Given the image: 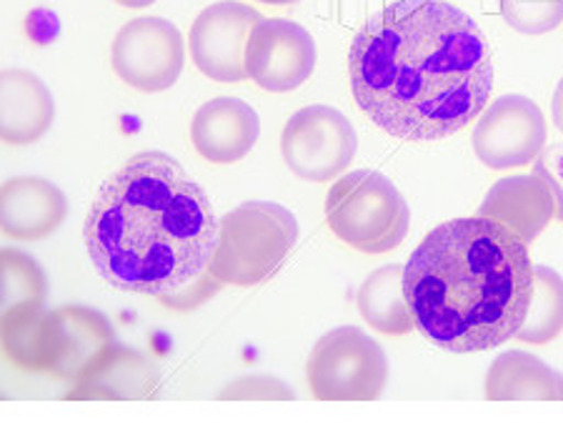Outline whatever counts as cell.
Masks as SVG:
<instances>
[{
    "label": "cell",
    "instance_id": "obj_1",
    "mask_svg": "<svg viewBox=\"0 0 563 446\" xmlns=\"http://www.w3.org/2000/svg\"><path fill=\"white\" fill-rule=\"evenodd\" d=\"M349 76L358 111L406 143L466 129L494 90L484 31L446 0H396L371 15L351 43Z\"/></svg>",
    "mask_w": 563,
    "mask_h": 446
},
{
    "label": "cell",
    "instance_id": "obj_2",
    "mask_svg": "<svg viewBox=\"0 0 563 446\" xmlns=\"http://www.w3.org/2000/svg\"><path fill=\"white\" fill-rule=\"evenodd\" d=\"M84 241L106 284L158 298L206 274L218 218L201 184L174 156L145 151L106 181Z\"/></svg>",
    "mask_w": 563,
    "mask_h": 446
},
{
    "label": "cell",
    "instance_id": "obj_3",
    "mask_svg": "<svg viewBox=\"0 0 563 446\" xmlns=\"http://www.w3.org/2000/svg\"><path fill=\"white\" fill-rule=\"evenodd\" d=\"M404 291L416 329L431 344L453 353L496 349L529 314V243L494 218H453L411 253Z\"/></svg>",
    "mask_w": 563,
    "mask_h": 446
},
{
    "label": "cell",
    "instance_id": "obj_4",
    "mask_svg": "<svg viewBox=\"0 0 563 446\" xmlns=\"http://www.w3.org/2000/svg\"><path fill=\"white\" fill-rule=\"evenodd\" d=\"M298 241L296 216L274 202H249L218 224L208 271L229 286L266 284L284 266Z\"/></svg>",
    "mask_w": 563,
    "mask_h": 446
},
{
    "label": "cell",
    "instance_id": "obj_5",
    "mask_svg": "<svg viewBox=\"0 0 563 446\" xmlns=\"http://www.w3.org/2000/svg\"><path fill=\"white\" fill-rule=\"evenodd\" d=\"M325 221L335 239L353 251L378 257L406 241L411 231V208L388 176L361 168L343 173L331 186Z\"/></svg>",
    "mask_w": 563,
    "mask_h": 446
},
{
    "label": "cell",
    "instance_id": "obj_6",
    "mask_svg": "<svg viewBox=\"0 0 563 446\" xmlns=\"http://www.w3.org/2000/svg\"><path fill=\"white\" fill-rule=\"evenodd\" d=\"M306 377L318 402H376L388 384V359L358 326H341L318 339Z\"/></svg>",
    "mask_w": 563,
    "mask_h": 446
},
{
    "label": "cell",
    "instance_id": "obj_7",
    "mask_svg": "<svg viewBox=\"0 0 563 446\" xmlns=\"http://www.w3.org/2000/svg\"><path fill=\"white\" fill-rule=\"evenodd\" d=\"M358 135L353 123L331 106H308L290 116L280 153L298 178L311 184L341 178L356 159Z\"/></svg>",
    "mask_w": 563,
    "mask_h": 446
},
{
    "label": "cell",
    "instance_id": "obj_8",
    "mask_svg": "<svg viewBox=\"0 0 563 446\" xmlns=\"http://www.w3.org/2000/svg\"><path fill=\"white\" fill-rule=\"evenodd\" d=\"M115 76L141 94H163L178 84L186 66V43L174 23L158 15L133 18L111 45Z\"/></svg>",
    "mask_w": 563,
    "mask_h": 446
},
{
    "label": "cell",
    "instance_id": "obj_9",
    "mask_svg": "<svg viewBox=\"0 0 563 446\" xmlns=\"http://www.w3.org/2000/svg\"><path fill=\"white\" fill-rule=\"evenodd\" d=\"M474 151L484 166L508 171L529 166L549 141V123L529 96L504 94L478 116Z\"/></svg>",
    "mask_w": 563,
    "mask_h": 446
},
{
    "label": "cell",
    "instance_id": "obj_10",
    "mask_svg": "<svg viewBox=\"0 0 563 446\" xmlns=\"http://www.w3.org/2000/svg\"><path fill=\"white\" fill-rule=\"evenodd\" d=\"M263 21L256 8L223 0L208 6L188 33L194 66L218 84H239L249 78L251 33Z\"/></svg>",
    "mask_w": 563,
    "mask_h": 446
},
{
    "label": "cell",
    "instance_id": "obj_11",
    "mask_svg": "<svg viewBox=\"0 0 563 446\" xmlns=\"http://www.w3.org/2000/svg\"><path fill=\"white\" fill-rule=\"evenodd\" d=\"M313 35L286 18H263L249 43V78L268 94L301 88L316 68Z\"/></svg>",
    "mask_w": 563,
    "mask_h": 446
},
{
    "label": "cell",
    "instance_id": "obj_12",
    "mask_svg": "<svg viewBox=\"0 0 563 446\" xmlns=\"http://www.w3.org/2000/svg\"><path fill=\"white\" fill-rule=\"evenodd\" d=\"M113 344V326L101 312L86 306H60L45 314L43 371L76 384L90 363Z\"/></svg>",
    "mask_w": 563,
    "mask_h": 446
},
{
    "label": "cell",
    "instance_id": "obj_13",
    "mask_svg": "<svg viewBox=\"0 0 563 446\" xmlns=\"http://www.w3.org/2000/svg\"><path fill=\"white\" fill-rule=\"evenodd\" d=\"M261 135V118L233 96H221L198 108L190 121V141L198 156L231 166L249 156Z\"/></svg>",
    "mask_w": 563,
    "mask_h": 446
},
{
    "label": "cell",
    "instance_id": "obj_14",
    "mask_svg": "<svg viewBox=\"0 0 563 446\" xmlns=\"http://www.w3.org/2000/svg\"><path fill=\"white\" fill-rule=\"evenodd\" d=\"M68 216V198L41 176L8 178L0 188V229L15 241H41Z\"/></svg>",
    "mask_w": 563,
    "mask_h": 446
},
{
    "label": "cell",
    "instance_id": "obj_15",
    "mask_svg": "<svg viewBox=\"0 0 563 446\" xmlns=\"http://www.w3.org/2000/svg\"><path fill=\"white\" fill-rule=\"evenodd\" d=\"M56 121V101L48 86L25 68H5L0 76V139L8 145L41 141Z\"/></svg>",
    "mask_w": 563,
    "mask_h": 446
},
{
    "label": "cell",
    "instance_id": "obj_16",
    "mask_svg": "<svg viewBox=\"0 0 563 446\" xmlns=\"http://www.w3.org/2000/svg\"><path fill=\"white\" fill-rule=\"evenodd\" d=\"M158 394V371L143 353L113 344L76 381L68 399L141 402Z\"/></svg>",
    "mask_w": 563,
    "mask_h": 446
},
{
    "label": "cell",
    "instance_id": "obj_17",
    "mask_svg": "<svg viewBox=\"0 0 563 446\" xmlns=\"http://www.w3.org/2000/svg\"><path fill=\"white\" fill-rule=\"evenodd\" d=\"M478 216L494 218L514 233H519L526 243H531L556 218V202H553L547 181L536 173L508 176L492 186L484 204L478 206Z\"/></svg>",
    "mask_w": 563,
    "mask_h": 446
},
{
    "label": "cell",
    "instance_id": "obj_18",
    "mask_svg": "<svg viewBox=\"0 0 563 446\" xmlns=\"http://www.w3.org/2000/svg\"><path fill=\"white\" fill-rule=\"evenodd\" d=\"M488 402H563V374L529 351H504L486 374Z\"/></svg>",
    "mask_w": 563,
    "mask_h": 446
},
{
    "label": "cell",
    "instance_id": "obj_19",
    "mask_svg": "<svg viewBox=\"0 0 563 446\" xmlns=\"http://www.w3.org/2000/svg\"><path fill=\"white\" fill-rule=\"evenodd\" d=\"M356 304L363 322L378 334L406 336L416 329L413 316L406 304L401 263H388V266L368 274L358 286Z\"/></svg>",
    "mask_w": 563,
    "mask_h": 446
},
{
    "label": "cell",
    "instance_id": "obj_20",
    "mask_svg": "<svg viewBox=\"0 0 563 446\" xmlns=\"http://www.w3.org/2000/svg\"><path fill=\"white\" fill-rule=\"evenodd\" d=\"M563 334V276L549 266H533V294L529 314L516 339L547 346Z\"/></svg>",
    "mask_w": 563,
    "mask_h": 446
},
{
    "label": "cell",
    "instance_id": "obj_21",
    "mask_svg": "<svg viewBox=\"0 0 563 446\" xmlns=\"http://www.w3.org/2000/svg\"><path fill=\"white\" fill-rule=\"evenodd\" d=\"M3 353L15 369L43 371V361H45L43 306H21L3 314Z\"/></svg>",
    "mask_w": 563,
    "mask_h": 446
},
{
    "label": "cell",
    "instance_id": "obj_22",
    "mask_svg": "<svg viewBox=\"0 0 563 446\" xmlns=\"http://www.w3.org/2000/svg\"><path fill=\"white\" fill-rule=\"evenodd\" d=\"M48 286L38 261L18 249L0 253V296L3 314L21 306H43Z\"/></svg>",
    "mask_w": 563,
    "mask_h": 446
},
{
    "label": "cell",
    "instance_id": "obj_23",
    "mask_svg": "<svg viewBox=\"0 0 563 446\" xmlns=\"http://www.w3.org/2000/svg\"><path fill=\"white\" fill-rule=\"evenodd\" d=\"M501 15L516 33L543 35L563 23V0H501Z\"/></svg>",
    "mask_w": 563,
    "mask_h": 446
},
{
    "label": "cell",
    "instance_id": "obj_24",
    "mask_svg": "<svg viewBox=\"0 0 563 446\" xmlns=\"http://www.w3.org/2000/svg\"><path fill=\"white\" fill-rule=\"evenodd\" d=\"M218 399L223 402H296V391L276 377L253 374L233 381L229 389L218 394Z\"/></svg>",
    "mask_w": 563,
    "mask_h": 446
},
{
    "label": "cell",
    "instance_id": "obj_25",
    "mask_svg": "<svg viewBox=\"0 0 563 446\" xmlns=\"http://www.w3.org/2000/svg\"><path fill=\"white\" fill-rule=\"evenodd\" d=\"M221 286L223 281H218L211 271H206V274H201L196 281H190L186 289L158 296V302L166 304L168 308H176V312H190V308L201 306L208 298H213Z\"/></svg>",
    "mask_w": 563,
    "mask_h": 446
},
{
    "label": "cell",
    "instance_id": "obj_26",
    "mask_svg": "<svg viewBox=\"0 0 563 446\" xmlns=\"http://www.w3.org/2000/svg\"><path fill=\"white\" fill-rule=\"evenodd\" d=\"M533 173L547 181L556 202V218L563 224V143L543 149L541 156L533 161Z\"/></svg>",
    "mask_w": 563,
    "mask_h": 446
},
{
    "label": "cell",
    "instance_id": "obj_27",
    "mask_svg": "<svg viewBox=\"0 0 563 446\" xmlns=\"http://www.w3.org/2000/svg\"><path fill=\"white\" fill-rule=\"evenodd\" d=\"M551 113H553V123L556 129L563 133V78L559 80L556 90H553V101H551Z\"/></svg>",
    "mask_w": 563,
    "mask_h": 446
},
{
    "label": "cell",
    "instance_id": "obj_28",
    "mask_svg": "<svg viewBox=\"0 0 563 446\" xmlns=\"http://www.w3.org/2000/svg\"><path fill=\"white\" fill-rule=\"evenodd\" d=\"M113 3L123 6V8H148L156 3V0H113Z\"/></svg>",
    "mask_w": 563,
    "mask_h": 446
},
{
    "label": "cell",
    "instance_id": "obj_29",
    "mask_svg": "<svg viewBox=\"0 0 563 446\" xmlns=\"http://www.w3.org/2000/svg\"><path fill=\"white\" fill-rule=\"evenodd\" d=\"M263 3H271V6H294L298 0H263Z\"/></svg>",
    "mask_w": 563,
    "mask_h": 446
}]
</instances>
